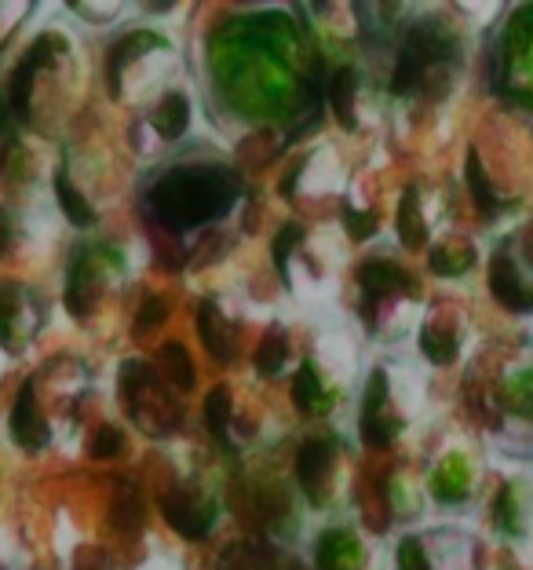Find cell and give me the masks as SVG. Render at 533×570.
I'll list each match as a JSON object with an SVG mask.
<instances>
[{
	"label": "cell",
	"mask_w": 533,
	"mask_h": 570,
	"mask_svg": "<svg viewBox=\"0 0 533 570\" xmlns=\"http://www.w3.org/2000/svg\"><path fill=\"white\" fill-rule=\"evenodd\" d=\"M300 238H304V227H296V224L282 227V235L275 238V264H278L282 275H285V264H289V249L293 245H300Z\"/></svg>",
	"instance_id": "obj_21"
},
{
	"label": "cell",
	"mask_w": 533,
	"mask_h": 570,
	"mask_svg": "<svg viewBox=\"0 0 533 570\" xmlns=\"http://www.w3.org/2000/svg\"><path fill=\"white\" fill-rule=\"evenodd\" d=\"M205 421L216 435L227 432V421H230V392L227 387H213L209 399H205Z\"/></svg>",
	"instance_id": "obj_17"
},
{
	"label": "cell",
	"mask_w": 533,
	"mask_h": 570,
	"mask_svg": "<svg viewBox=\"0 0 533 570\" xmlns=\"http://www.w3.org/2000/svg\"><path fill=\"white\" fill-rule=\"evenodd\" d=\"M56 194H59L62 213H67L77 227H92V224H96V213L88 209V202L81 198V190H77V187L70 184L67 168H59V173H56Z\"/></svg>",
	"instance_id": "obj_8"
},
{
	"label": "cell",
	"mask_w": 533,
	"mask_h": 570,
	"mask_svg": "<svg viewBox=\"0 0 533 570\" xmlns=\"http://www.w3.org/2000/svg\"><path fill=\"white\" fill-rule=\"evenodd\" d=\"M293 403L300 406L304 413L329 410V406H325V392H322V381H318L315 366H300V373H296V381H293Z\"/></svg>",
	"instance_id": "obj_10"
},
{
	"label": "cell",
	"mask_w": 533,
	"mask_h": 570,
	"mask_svg": "<svg viewBox=\"0 0 533 570\" xmlns=\"http://www.w3.org/2000/svg\"><path fill=\"white\" fill-rule=\"evenodd\" d=\"M497 527H504L509 534H519V512H515L512 490H501V498H497Z\"/></svg>",
	"instance_id": "obj_23"
},
{
	"label": "cell",
	"mask_w": 533,
	"mask_h": 570,
	"mask_svg": "<svg viewBox=\"0 0 533 570\" xmlns=\"http://www.w3.org/2000/svg\"><path fill=\"white\" fill-rule=\"evenodd\" d=\"M398 567L402 570H432L424 560V552H421V541H413V538L402 541V546H398Z\"/></svg>",
	"instance_id": "obj_24"
},
{
	"label": "cell",
	"mask_w": 533,
	"mask_h": 570,
	"mask_svg": "<svg viewBox=\"0 0 533 570\" xmlns=\"http://www.w3.org/2000/svg\"><path fill=\"white\" fill-rule=\"evenodd\" d=\"M398 230H402V245H406V249H421V245L427 242V227H424V216H421V205H417V190L402 194Z\"/></svg>",
	"instance_id": "obj_6"
},
{
	"label": "cell",
	"mask_w": 533,
	"mask_h": 570,
	"mask_svg": "<svg viewBox=\"0 0 533 570\" xmlns=\"http://www.w3.org/2000/svg\"><path fill=\"white\" fill-rule=\"evenodd\" d=\"M421 347H424V355L438 362V366H450L453 358H457V341H453L450 333H438L435 326H427L421 333Z\"/></svg>",
	"instance_id": "obj_15"
},
{
	"label": "cell",
	"mask_w": 533,
	"mask_h": 570,
	"mask_svg": "<svg viewBox=\"0 0 533 570\" xmlns=\"http://www.w3.org/2000/svg\"><path fill=\"white\" fill-rule=\"evenodd\" d=\"M285 362V333L282 330H270L259 344V355H256V370L259 373H278Z\"/></svg>",
	"instance_id": "obj_16"
},
{
	"label": "cell",
	"mask_w": 533,
	"mask_h": 570,
	"mask_svg": "<svg viewBox=\"0 0 533 570\" xmlns=\"http://www.w3.org/2000/svg\"><path fill=\"white\" fill-rule=\"evenodd\" d=\"M16 311H19V285H0V344L16 341Z\"/></svg>",
	"instance_id": "obj_18"
},
{
	"label": "cell",
	"mask_w": 533,
	"mask_h": 570,
	"mask_svg": "<svg viewBox=\"0 0 533 570\" xmlns=\"http://www.w3.org/2000/svg\"><path fill=\"white\" fill-rule=\"evenodd\" d=\"M11 242H16V224H11V216L0 209V253H8Z\"/></svg>",
	"instance_id": "obj_27"
},
{
	"label": "cell",
	"mask_w": 533,
	"mask_h": 570,
	"mask_svg": "<svg viewBox=\"0 0 533 570\" xmlns=\"http://www.w3.org/2000/svg\"><path fill=\"white\" fill-rule=\"evenodd\" d=\"M435 490L442 501H461L464 498V472L457 469V461H450L446 469L435 475Z\"/></svg>",
	"instance_id": "obj_19"
},
{
	"label": "cell",
	"mask_w": 533,
	"mask_h": 570,
	"mask_svg": "<svg viewBox=\"0 0 533 570\" xmlns=\"http://www.w3.org/2000/svg\"><path fill=\"white\" fill-rule=\"evenodd\" d=\"M467 187L475 190V202H478V209H483V213H493V209H497V194H493L490 179H486V173H483V161H478V154H475V150L467 154Z\"/></svg>",
	"instance_id": "obj_14"
},
{
	"label": "cell",
	"mask_w": 533,
	"mask_h": 570,
	"mask_svg": "<svg viewBox=\"0 0 533 570\" xmlns=\"http://www.w3.org/2000/svg\"><path fill=\"white\" fill-rule=\"evenodd\" d=\"M344 224H347V235H351V238H369V235H373V227H376V219L366 216V213H355V209L347 205V209H344Z\"/></svg>",
	"instance_id": "obj_25"
},
{
	"label": "cell",
	"mask_w": 533,
	"mask_h": 570,
	"mask_svg": "<svg viewBox=\"0 0 533 570\" xmlns=\"http://www.w3.org/2000/svg\"><path fill=\"white\" fill-rule=\"evenodd\" d=\"M161 366L168 373V381L179 387H194V362L184 352V344H165L161 347Z\"/></svg>",
	"instance_id": "obj_13"
},
{
	"label": "cell",
	"mask_w": 533,
	"mask_h": 570,
	"mask_svg": "<svg viewBox=\"0 0 533 570\" xmlns=\"http://www.w3.org/2000/svg\"><path fill=\"white\" fill-rule=\"evenodd\" d=\"M165 315H168V307H165V301H161V296H154V301H147V304H142V311H139L136 333L158 330V326H161V322H165Z\"/></svg>",
	"instance_id": "obj_22"
},
{
	"label": "cell",
	"mask_w": 533,
	"mask_h": 570,
	"mask_svg": "<svg viewBox=\"0 0 533 570\" xmlns=\"http://www.w3.org/2000/svg\"><path fill=\"white\" fill-rule=\"evenodd\" d=\"M11 435L16 443L26 450H41L48 443V424L37 410V399H33V384L26 381L19 387V399H16V410H11Z\"/></svg>",
	"instance_id": "obj_1"
},
{
	"label": "cell",
	"mask_w": 533,
	"mask_h": 570,
	"mask_svg": "<svg viewBox=\"0 0 533 570\" xmlns=\"http://www.w3.org/2000/svg\"><path fill=\"white\" fill-rule=\"evenodd\" d=\"M113 453H121V435L113 428H102L92 443V458H113Z\"/></svg>",
	"instance_id": "obj_26"
},
{
	"label": "cell",
	"mask_w": 533,
	"mask_h": 570,
	"mask_svg": "<svg viewBox=\"0 0 533 570\" xmlns=\"http://www.w3.org/2000/svg\"><path fill=\"white\" fill-rule=\"evenodd\" d=\"M490 285H493V296L504 304V307H512V311H533V296L523 293V282H519L515 275V267L509 256H493V264H490Z\"/></svg>",
	"instance_id": "obj_2"
},
{
	"label": "cell",
	"mask_w": 533,
	"mask_h": 570,
	"mask_svg": "<svg viewBox=\"0 0 533 570\" xmlns=\"http://www.w3.org/2000/svg\"><path fill=\"white\" fill-rule=\"evenodd\" d=\"M467 261H472V253H453V249L432 253V267L438 271V275H461V271L467 267Z\"/></svg>",
	"instance_id": "obj_20"
},
{
	"label": "cell",
	"mask_w": 533,
	"mask_h": 570,
	"mask_svg": "<svg viewBox=\"0 0 533 570\" xmlns=\"http://www.w3.org/2000/svg\"><path fill=\"white\" fill-rule=\"evenodd\" d=\"M161 509H165V520L172 523L184 538H205V534H209V527H213L209 515L198 512V509H190L187 498H179V501L176 498H165Z\"/></svg>",
	"instance_id": "obj_5"
},
{
	"label": "cell",
	"mask_w": 533,
	"mask_h": 570,
	"mask_svg": "<svg viewBox=\"0 0 533 570\" xmlns=\"http://www.w3.org/2000/svg\"><path fill=\"white\" fill-rule=\"evenodd\" d=\"M329 453H333L329 443H307L304 453H300V483L307 487L310 498H322L318 494V472H325V464H329Z\"/></svg>",
	"instance_id": "obj_12"
},
{
	"label": "cell",
	"mask_w": 533,
	"mask_h": 570,
	"mask_svg": "<svg viewBox=\"0 0 533 570\" xmlns=\"http://www.w3.org/2000/svg\"><path fill=\"white\" fill-rule=\"evenodd\" d=\"M198 333H201V341L209 344V352L219 362L230 358V336L224 333V318H219V311L213 304H201L198 307Z\"/></svg>",
	"instance_id": "obj_7"
},
{
	"label": "cell",
	"mask_w": 533,
	"mask_h": 570,
	"mask_svg": "<svg viewBox=\"0 0 533 570\" xmlns=\"http://www.w3.org/2000/svg\"><path fill=\"white\" fill-rule=\"evenodd\" d=\"M187 125H190V102L184 92H168L161 99V107L154 110V128L165 136V139H179L187 132Z\"/></svg>",
	"instance_id": "obj_4"
},
{
	"label": "cell",
	"mask_w": 533,
	"mask_h": 570,
	"mask_svg": "<svg viewBox=\"0 0 533 570\" xmlns=\"http://www.w3.org/2000/svg\"><path fill=\"white\" fill-rule=\"evenodd\" d=\"M355 85H358L355 70H336L333 85H329V102H333V110H336V121H340L344 128H355V107H351Z\"/></svg>",
	"instance_id": "obj_11"
},
{
	"label": "cell",
	"mask_w": 533,
	"mask_h": 570,
	"mask_svg": "<svg viewBox=\"0 0 533 570\" xmlns=\"http://www.w3.org/2000/svg\"><path fill=\"white\" fill-rule=\"evenodd\" d=\"M392 285H398V289H406V293H413L417 285H413L406 275H402L398 267H392V264H366L362 267V289H366L369 296H381V293H387Z\"/></svg>",
	"instance_id": "obj_9"
},
{
	"label": "cell",
	"mask_w": 533,
	"mask_h": 570,
	"mask_svg": "<svg viewBox=\"0 0 533 570\" xmlns=\"http://www.w3.org/2000/svg\"><path fill=\"white\" fill-rule=\"evenodd\" d=\"M362 563V546L347 530H329L318 541V570H351Z\"/></svg>",
	"instance_id": "obj_3"
}]
</instances>
